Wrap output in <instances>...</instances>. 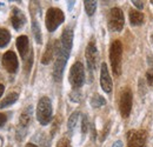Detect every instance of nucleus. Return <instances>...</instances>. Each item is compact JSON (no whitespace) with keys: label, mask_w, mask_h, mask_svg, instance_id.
Instances as JSON below:
<instances>
[{"label":"nucleus","mask_w":153,"mask_h":147,"mask_svg":"<svg viewBox=\"0 0 153 147\" xmlns=\"http://www.w3.org/2000/svg\"><path fill=\"white\" fill-rule=\"evenodd\" d=\"M91 105H92V107L98 108V107H101V106L106 105V100H105L101 95L94 94V95L92 97V99H91Z\"/></svg>","instance_id":"4be33fe9"},{"label":"nucleus","mask_w":153,"mask_h":147,"mask_svg":"<svg viewBox=\"0 0 153 147\" xmlns=\"http://www.w3.org/2000/svg\"><path fill=\"white\" fill-rule=\"evenodd\" d=\"M68 80H70V84L72 85V87L74 90L80 88L84 85V82H85V70H84V66L80 61H76L72 65V67L70 70Z\"/></svg>","instance_id":"39448f33"},{"label":"nucleus","mask_w":153,"mask_h":147,"mask_svg":"<svg viewBox=\"0 0 153 147\" xmlns=\"http://www.w3.org/2000/svg\"><path fill=\"white\" fill-rule=\"evenodd\" d=\"M121 59H123V44L120 40H114L110 47V61L114 75L121 73Z\"/></svg>","instance_id":"f03ea898"},{"label":"nucleus","mask_w":153,"mask_h":147,"mask_svg":"<svg viewBox=\"0 0 153 147\" xmlns=\"http://www.w3.org/2000/svg\"><path fill=\"white\" fill-rule=\"evenodd\" d=\"M32 115H33V108H32V106H28V107H26L25 110L22 111V113H21L19 119L18 131H17V135H18V139L19 140L21 139V137L24 138L25 129L28 127V125L32 121Z\"/></svg>","instance_id":"6e6552de"},{"label":"nucleus","mask_w":153,"mask_h":147,"mask_svg":"<svg viewBox=\"0 0 153 147\" xmlns=\"http://www.w3.org/2000/svg\"><path fill=\"white\" fill-rule=\"evenodd\" d=\"M146 81L149 86H153V68H150L146 72Z\"/></svg>","instance_id":"a878e982"},{"label":"nucleus","mask_w":153,"mask_h":147,"mask_svg":"<svg viewBox=\"0 0 153 147\" xmlns=\"http://www.w3.org/2000/svg\"><path fill=\"white\" fill-rule=\"evenodd\" d=\"M32 32H33V36L34 39L38 44H41V31H40V27H39V24L37 20H33L32 21Z\"/></svg>","instance_id":"5701e85b"},{"label":"nucleus","mask_w":153,"mask_h":147,"mask_svg":"<svg viewBox=\"0 0 153 147\" xmlns=\"http://www.w3.org/2000/svg\"><path fill=\"white\" fill-rule=\"evenodd\" d=\"M73 5H74V1H68V10H71Z\"/></svg>","instance_id":"473e14b6"},{"label":"nucleus","mask_w":153,"mask_h":147,"mask_svg":"<svg viewBox=\"0 0 153 147\" xmlns=\"http://www.w3.org/2000/svg\"><path fill=\"white\" fill-rule=\"evenodd\" d=\"M100 85L102 91L106 93H111L112 87H113V82L111 79V75L108 72L107 65L105 62L101 64V68H100Z\"/></svg>","instance_id":"f8f14e48"},{"label":"nucleus","mask_w":153,"mask_h":147,"mask_svg":"<svg viewBox=\"0 0 153 147\" xmlns=\"http://www.w3.org/2000/svg\"><path fill=\"white\" fill-rule=\"evenodd\" d=\"M87 131H88V119H87L86 115H82V119H81V132L85 134Z\"/></svg>","instance_id":"b1692460"},{"label":"nucleus","mask_w":153,"mask_h":147,"mask_svg":"<svg viewBox=\"0 0 153 147\" xmlns=\"http://www.w3.org/2000/svg\"><path fill=\"white\" fill-rule=\"evenodd\" d=\"M6 120H7V118H6V115H5V114H1V113H0V127L5 125V122H6Z\"/></svg>","instance_id":"c756f323"},{"label":"nucleus","mask_w":153,"mask_h":147,"mask_svg":"<svg viewBox=\"0 0 153 147\" xmlns=\"http://www.w3.org/2000/svg\"><path fill=\"white\" fill-rule=\"evenodd\" d=\"M97 1H93V0H85L84 1V6H85V11L87 13V16L92 17L94 13H96L97 10Z\"/></svg>","instance_id":"aec40b11"},{"label":"nucleus","mask_w":153,"mask_h":147,"mask_svg":"<svg viewBox=\"0 0 153 147\" xmlns=\"http://www.w3.org/2000/svg\"><path fill=\"white\" fill-rule=\"evenodd\" d=\"M108 28L112 32H121L125 25L124 13L119 7H113L108 13Z\"/></svg>","instance_id":"0eeeda50"},{"label":"nucleus","mask_w":153,"mask_h":147,"mask_svg":"<svg viewBox=\"0 0 153 147\" xmlns=\"http://www.w3.org/2000/svg\"><path fill=\"white\" fill-rule=\"evenodd\" d=\"M17 48L19 51L21 58L25 60L32 53V52H30V41H28V38L26 36H20L17 39Z\"/></svg>","instance_id":"2eb2a0df"},{"label":"nucleus","mask_w":153,"mask_h":147,"mask_svg":"<svg viewBox=\"0 0 153 147\" xmlns=\"http://www.w3.org/2000/svg\"><path fill=\"white\" fill-rule=\"evenodd\" d=\"M146 132L143 129L128 132V147H145Z\"/></svg>","instance_id":"9b49d317"},{"label":"nucleus","mask_w":153,"mask_h":147,"mask_svg":"<svg viewBox=\"0 0 153 147\" xmlns=\"http://www.w3.org/2000/svg\"><path fill=\"white\" fill-rule=\"evenodd\" d=\"M85 56H86V62H87L88 70H90L91 72L94 71L97 67V61H98V50H97L94 39H92V40L88 42V45L86 46Z\"/></svg>","instance_id":"1a4fd4ad"},{"label":"nucleus","mask_w":153,"mask_h":147,"mask_svg":"<svg viewBox=\"0 0 153 147\" xmlns=\"http://www.w3.org/2000/svg\"><path fill=\"white\" fill-rule=\"evenodd\" d=\"M11 21H12L13 28L17 30V31H19V30H21L25 26V24H26V17H25V14L20 11L18 7H13L12 8Z\"/></svg>","instance_id":"4468645a"},{"label":"nucleus","mask_w":153,"mask_h":147,"mask_svg":"<svg viewBox=\"0 0 153 147\" xmlns=\"http://www.w3.org/2000/svg\"><path fill=\"white\" fill-rule=\"evenodd\" d=\"M57 147H71V143L67 138H61L57 144Z\"/></svg>","instance_id":"393cba45"},{"label":"nucleus","mask_w":153,"mask_h":147,"mask_svg":"<svg viewBox=\"0 0 153 147\" xmlns=\"http://www.w3.org/2000/svg\"><path fill=\"white\" fill-rule=\"evenodd\" d=\"M57 45H58V42H52V41L47 44L46 50H45V53H44L42 58H41V62H42L44 65H48V64L51 62V60L53 59L54 53H56V51H57Z\"/></svg>","instance_id":"dca6fc26"},{"label":"nucleus","mask_w":153,"mask_h":147,"mask_svg":"<svg viewBox=\"0 0 153 147\" xmlns=\"http://www.w3.org/2000/svg\"><path fill=\"white\" fill-rule=\"evenodd\" d=\"M133 104V94L128 87H125L123 92L120 93V100H119V111L123 118H128L132 111Z\"/></svg>","instance_id":"423d86ee"},{"label":"nucleus","mask_w":153,"mask_h":147,"mask_svg":"<svg viewBox=\"0 0 153 147\" xmlns=\"http://www.w3.org/2000/svg\"><path fill=\"white\" fill-rule=\"evenodd\" d=\"M110 127H111V121H108V122L106 124V126H105V129H104V132H102V137H101V140H105V138L107 137V134H108V131H110Z\"/></svg>","instance_id":"bb28decb"},{"label":"nucleus","mask_w":153,"mask_h":147,"mask_svg":"<svg viewBox=\"0 0 153 147\" xmlns=\"http://www.w3.org/2000/svg\"><path fill=\"white\" fill-rule=\"evenodd\" d=\"M4 90H5L4 85H1V84H0V98H1V95L4 94Z\"/></svg>","instance_id":"2f4dec72"},{"label":"nucleus","mask_w":153,"mask_h":147,"mask_svg":"<svg viewBox=\"0 0 153 147\" xmlns=\"http://www.w3.org/2000/svg\"><path fill=\"white\" fill-rule=\"evenodd\" d=\"M64 21H65V14L60 8L51 7L47 10L45 22H46V28L48 30V32H54Z\"/></svg>","instance_id":"7ed1b4c3"},{"label":"nucleus","mask_w":153,"mask_h":147,"mask_svg":"<svg viewBox=\"0 0 153 147\" xmlns=\"http://www.w3.org/2000/svg\"><path fill=\"white\" fill-rule=\"evenodd\" d=\"M132 4L138 8V11H141V10L144 8V2H143V1H135V0H133Z\"/></svg>","instance_id":"cd10ccee"},{"label":"nucleus","mask_w":153,"mask_h":147,"mask_svg":"<svg viewBox=\"0 0 153 147\" xmlns=\"http://www.w3.org/2000/svg\"><path fill=\"white\" fill-rule=\"evenodd\" d=\"M128 18L132 26H140L144 24V20H145V17L141 13V11H138V10H130Z\"/></svg>","instance_id":"f3484780"},{"label":"nucleus","mask_w":153,"mask_h":147,"mask_svg":"<svg viewBox=\"0 0 153 147\" xmlns=\"http://www.w3.org/2000/svg\"><path fill=\"white\" fill-rule=\"evenodd\" d=\"M11 40V34L5 28H0V48H4L8 45Z\"/></svg>","instance_id":"6ab92c4d"},{"label":"nucleus","mask_w":153,"mask_h":147,"mask_svg":"<svg viewBox=\"0 0 153 147\" xmlns=\"http://www.w3.org/2000/svg\"><path fill=\"white\" fill-rule=\"evenodd\" d=\"M2 65L8 73H16L19 67L17 54L13 51H7L2 56Z\"/></svg>","instance_id":"9d476101"},{"label":"nucleus","mask_w":153,"mask_h":147,"mask_svg":"<svg viewBox=\"0 0 153 147\" xmlns=\"http://www.w3.org/2000/svg\"><path fill=\"white\" fill-rule=\"evenodd\" d=\"M73 30L70 28V27H66L61 34V39H60V42H61V48L70 53L71 50H72V45H73Z\"/></svg>","instance_id":"ddd939ff"},{"label":"nucleus","mask_w":153,"mask_h":147,"mask_svg":"<svg viewBox=\"0 0 153 147\" xmlns=\"http://www.w3.org/2000/svg\"><path fill=\"white\" fill-rule=\"evenodd\" d=\"M56 62L53 67V78L56 81H60L62 78V73L65 70V66L67 64V59L70 56V53L65 52L59 45H57V51H56Z\"/></svg>","instance_id":"20e7f679"},{"label":"nucleus","mask_w":153,"mask_h":147,"mask_svg":"<svg viewBox=\"0 0 153 147\" xmlns=\"http://www.w3.org/2000/svg\"><path fill=\"white\" fill-rule=\"evenodd\" d=\"M26 147H37V146H36L34 144H31V143H30V144H27V145H26Z\"/></svg>","instance_id":"72a5a7b5"},{"label":"nucleus","mask_w":153,"mask_h":147,"mask_svg":"<svg viewBox=\"0 0 153 147\" xmlns=\"http://www.w3.org/2000/svg\"><path fill=\"white\" fill-rule=\"evenodd\" d=\"M152 4H153V1H152Z\"/></svg>","instance_id":"f704fd0d"},{"label":"nucleus","mask_w":153,"mask_h":147,"mask_svg":"<svg viewBox=\"0 0 153 147\" xmlns=\"http://www.w3.org/2000/svg\"><path fill=\"white\" fill-rule=\"evenodd\" d=\"M18 98H19L18 93H16V92L8 93V94L4 98V100L0 102V108H5V107H7V106L13 105V104L18 100Z\"/></svg>","instance_id":"a211bd4d"},{"label":"nucleus","mask_w":153,"mask_h":147,"mask_svg":"<svg viewBox=\"0 0 153 147\" xmlns=\"http://www.w3.org/2000/svg\"><path fill=\"white\" fill-rule=\"evenodd\" d=\"M52 114H53V108H52L51 99L47 97H42L38 101V105H37V119H38V121L42 126L48 125L52 120Z\"/></svg>","instance_id":"f257e3e1"},{"label":"nucleus","mask_w":153,"mask_h":147,"mask_svg":"<svg viewBox=\"0 0 153 147\" xmlns=\"http://www.w3.org/2000/svg\"><path fill=\"white\" fill-rule=\"evenodd\" d=\"M79 112L76 111V112H73L72 114H71V117H70V119H68V121H67V128L68 131L72 133L74 128H76V122H78V118H79Z\"/></svg>","instance_id":"412c9836"},{"label":"nucleus","mask_w":153,"mask_h":147,"mask_svg":"<svg viewBox=\"0 0 153 147\" xmlns=\"http://www.w3.org/2000/svg\"><path fill=\"white\" fill-rule=\"evenodd\" d=\"M112 147H123V141L121 140H117Z\"/></svg>","instance_id":"7c9ffc66"},{"label":"nucleus","mask_w":153,"mask_h":147,"mask_svg":"<svg viewBox=\"0 0 153 147\" xmlns=\"http://www.w3.org/2000/svg\"><path fill=\"white\" fill-rule=\"evenodd\" d=\"M71 100H73V101H76V102L80 101V94L76 92L71 93Z\"/></svg>","instance_id":"c85d7f7f"}]
</instances>
